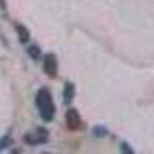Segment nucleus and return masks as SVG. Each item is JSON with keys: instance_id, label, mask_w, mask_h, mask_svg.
<instances>
[{"instance_id": "f257e3e1", "label": "nucleus", "mask_w": 154, "mask_h": 154, "mask_svg": "<svg viewBox=\"0 0 154 154\" xmlns=\"http://www.w3.org/2000/svg\"><path fill=\"white\" fill-rule=\"evenodd\" d=\"M35 106L43 122H51L56 116V105L53 96L46 88H40L35 94Z\"/></svg>"}, {"instance_id": "f03ea898", "label": "nucleus", "mask_w": 154, "mask_h": 154, "mask_svg": "<svg viewBox=\"0 0 154 154\" xmlns=\"http://www.w3.org/2000/svg\"><path fill=\"white\" fill-rule=\"evenodd\" d=\"M25 142L28 145H40V143H46L48 142V131L43 130V128H38V130L32 134V133H28L25 134Z\"/></svg>"}, {"instance_id": "7ed1b4c3", "label": "nucleus", "mask_w": 154, "mask_h": 154, "mask_svg": "<svg viewBox=\"0 0 154 154\" xmlns=\"http://www.w3.org/2000/svg\"><path fill=\"white\" fill-rule=\"evenodd\" d=\"M65 122H66L68 130H71V131L79 130V128L82 126V119H80L79 111H77L75 108H69L65 114Z\"/></svg>"}, {"instance_id": "20e7f679", "label": "nucleus", "mask_w": 154, "mask_h": 154, "mask_svg": "<svg viewBox=\"0 0 154 154\" xmlns=\"http://www.w3.org/2000/svg\"><path fill=\"white\" fill-rule=\"evenodd\" d=\"M57 69H59V62L56 54L49 53L43 57V71L49 75V77H56L57 75Z\"/></svg>"}, {"instance_id": "39448f33", "label": "nucleus", "mask_w": 154, "mask_h": 154, "mask_svg": "<svg viewBox=\"0 0 154 154\" xmlns=\"http://www.w3.org/2000/svg\"><path fill=\"white\" fill-rule=\"evenodd\" d=\"M74 96H75V86H74V83L66 82L65 88H63V102H65L66 105H69L72 102V99H74Z\"/></svg>"}, {"instance_id": "423d86ee", "label": "nucleus", "mask_w": 154, "mask_h": 154, "mask_svg": "<svg viewBox=\"0 0 154 154\" xmlns=\"http://www.w3.org/2000/svg\"><path fill=\"white\" fill-rule=\"evenodd\" d=\"M16 31H17V35H19V40L20 43H28L29 38H31V32L28 31V28L22 23H16Z\"/></svg>"}, {"instance_id": "0eeeda50", "label": "nucleus", "mask_w": 154, "mask_h": 154, "mask_svg": "<svg viewBox=\"0 0 154 154\" xmlns=\"http://www.w3.org/2000/svg\"><path fill=\"white\" fill-rule=\"evenodd\" d=\"M26 51H28V56L31 59H34V60H38L42 57V51H40V48H38L37 45H31Z\"/></svg>"}, {"instance_id": "6e6552de", "label": "nucleus", "mask_w": 154, "mask_h": 154, "mask_svg": "<svg viewBox=\"0 0 154 154\" xmlns=\"http://www.w3.org/2000/svg\"><path fill=\"white\" fill-rule=\"evenodd\" d=\"M93 134H94L96 137H105V136L108 134V130H106L103 125H97V126L93 128Z\"/></svg>"}, {"instance_id": "1a4fd4ad", "label": "nucleus", "mask_w": 154, "mask_h": 154, "mask_svg": "<svg viewBox=\"0 0 154 154\" xmlns=\"http://www.w3.org/2000/svg\"><path fill=\"white\" fill-rule=\"evenodd\" d=\"M9 145H12V137L9 134L3 136L0 139V149H5V148H9Z\"/></svg>"}, {"instance_id": "9d476101", "label": "nucleus", "mask_w": 154, "mask_h": 154, "mask_svg": "<svg viewBox=\"0 0 154 154\" xmlns=\"http://www.w3.org/2000/svg\"><path fill=\"white\" fill-rule=\"evenodd\" d=\"M120 151H122V152H126V154H133V152H134V149L128 145L126 142H122V143H120Z\"/></svg>"}]
</instances>
